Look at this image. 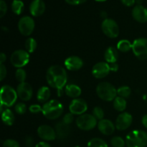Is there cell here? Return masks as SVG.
I'll return each mask as SVG.
<instances>
[{
    "label": "cell",
    "instance_id": "4",
    "mask_svg": "<svg viewBox=\"0 0 147 147\" xmlns=\"http://www.w3.org/2000/svg\"><path fill=\"white\" fill-rule=\"evenodd\" d=\"M98 96L105 101H112L116 98L117 90L114 86L107 82H102L96 88Z\"/></svg>",
    "mask_w": 147,
    "mask_h": 147
},
{
    "label": "cell",
    "instance_id": "22",
    "mask_svg": "<svg viewBox=\"0 0 147 147\" xmlns=\"http://www.w3.org/2000/svg\"><path fill=\"white\" fill-rule=\"evenodd\" d=\"M66 95L73 98H78L81 95V89L79 86L75 84H68L66 86L65 90Z\"/></svg>",
    "mask_w": 147,
    "mask_h": 147
},
{
    "label": "cell",
    "instance_id": "29",
    "mask_svg": "<svg viewBox=\"0 0 147 147\" xmlns=\"http://www.w3.org/2000/svg\"><path fill=\"white\" fill-rule=\"evenodd\" d=\"M25 48L29 53H33L37 48V42L34 38L29 37L25 41Z\"/></svg>",
    "mask_w": 147,
    "mask_h": 147
},
{
    "label": "cell",
    "instance_id": "12",
    "mask_svg": "<svg viewBox=\"0 0 147 147\" xmlns=\"http://www.w3.org/2000/svg\"><path fill=\"white\" fill-rule=\"evenodd\" d=\"M110 71V66L109 63L100 62L94 65L92 69V74L96 78L101 79L106 77Z\"/></svg>",
    "mask_w": 147,
    "mask_h": 147
},
{
    "label": "cell",
    "instance_id": "16",
    "mask_svg": "<svg viewBox=\"0 0 147 147\" xmlns=\"http://www.w3.org/2000/svg\"><path fill=\"white\" fill-rule=\"evenodd\" d=\"M65 66L69 70L76 71L83 66V61L78 56H70L65 60Z\"/></svg>",
    "mask_w": 147,
    "mask_h": 147
},
{
    "label": "cell",
    "instance_id": "45",
    "mask_svg": "<svg viewBox=\"0 0 147 147\" xmlns=\"http://www.w3.org/2000/svg\"><path fill=\"white\" fill-rule=\"evenodd\" d=\"M6 59H7L6 55L4 53H1V55H0V64H3L4 61H6Z\"/></svg>",
    "mask_w": 147,
    "mask_h": 147
},
{
    "label": "cell",
    "instance_id": "18",
    "mask_svg": "<svg viewBox=\"0 0 147 147\" xmlns=\"http://www.w3.org/2000/svg\"><path fill=\"white\" fill-rule=\"evenodd\" d=\"M98 128L100 133L104 135H111L114 132L115 126L111 121L109 119H102L98 123Z\"/></svg>",
    "mask_w": 147,
    "mask_h": 147
},
{
    "label": "cell",
    "instance_id": "14",
    "mask_svg": "<svg viewBox=\"0 0 147 147\" xmlns=\"http://www.w3.org/2000/svg\"><path fill=\"white\" fill-rule=\"evenodd\" d=\"M39 137L45 141H53L57 138L55 130L47 125H42L37 129Z\"/></svg>",
    "mask_w": 147,
    "mask_h": 147
},
{
    "label": "cell",
    "instance_id": "48",
    "mask_svg": "<svg viewBox=\"0 0 147 147\" xmlns=\"http://www.w3.org/2000/svg\"><path fill=\"white\" fill-rule=\"evenodd\" d=\"M57 95H58L59 96H61L62 95H63V89H61V90H57Z\"/></svg>",
    "mask_w": 147,
    "mask_h": 147
},
{
    "label": "cell",
    "instance_id": "25",
    "mask_svg": "<svg viewBox=\"0 0 147 147\" xmlns=\"http://www.w3.org/2000/svg\"><path fill=\"white\" fill-rule=\"evenodd\" d=\"M127 103L125 98L121 97H116L113 100V107L118 111H123L126 109Z\"/></svg>",
    "mask_w": 147,
    "mask_h": 147
},
{
    "label": "cell",
    "instance_id": "11",
    "mask_svg": "<svg viewBox=\"0 0 147 147\" xmlns=\"http://www.w3.org/2000/svg\"><path fill=\"white\" fill-rule=\"evenodd\" d=\"M87 109V103L83 99L81 98H75L74 100H72L70 106H69L70 113H73V115L80 116V115L84 114Z\"/></svg>",
    "mask_w": 147,
    "mask_h": 147
},
{
    "label": "cell",
    "instance_id": "7",
    "mask_svg": "<svg viewBox=\"0 0 147 147\" xmlns=\"http://www.w3.org/2000/svg\"><path fill=\"white\" fill-rule=\"evenodd\" d=\"M76 125L83 131H90L97 126V119L91 114H83L76 120Z\"/></svg>",
    "mask_w": 147,
    "mask_h": 147
},
{
    "label": "cell",
    "instance_id": "36",
    "mask_svg": "<svg viewBox=\"0 0 147 147\" xmlns=\"http://www.w3.org/2000/svg\"><path fill=\"white\" fill-rule=\"evenodd\" d=\"M73 119H74V116H73V113H68L63 116V123H66V124L70 125V123L73 121Z\"/></svg>",
    "mask_w": 147,
    "mask_h": 147
},
{
    "label": "cell",
    "instance_id": "32",
    "mask_svg": "<svg viewBox=\"0 0 147 147\" xmlns=\"http://www.w3.org/2000/svg\"><path fill=\"white\" fill-rule=\"evenodd\" d=\"M111 144L113 147H124L126 142L120 136H115L111 139Z\"/></svg>",
    "mask_w": 147,
    "mask_h": 147
},
{
    "label": "cell",
    "instance_id": "6",
    "mask_svg": "<svg viewBox=\"0 0 147 147\" xmlns=\"http://www.w3.org/2000/svg\"><path fill=\"white\" fill-rule=\"evenodd\" d=\"M30 61V54L27 51L18 50L14 51L10 57L11 65L17 68H22Z\"/></svg>",
    "mask_w": 147,
    "mask_h": 147
},
{
    "label": "cell",
    "instance_id": "9",
    "mask_svg": "<svg viewBox=\"0 0 147 147\" xmlns=\"http://www.w3.org/2000/svg\"><path fill=\"white\" fill-rule=\"evenodd\" d=\"M101 29L103 32L110 38H116L119 36V25L112 19H105L101 24Z\"/></svg>",
    "mask_w": 147,
    "mask_h": 147
},
{
    "label": "cell",
    "instance_id": "33",
    "mask_svg": "<svg viewBox=\"0 0 147 147\" xmlns=\"http://www.w3.org/2000/svg\"><path fill=\"white\" fill-rule=\"evenodd\" d=\"M93 116L97 120H102L104 117V111L100 107H95L93 110Z\"/></svg>",
    "mask_w": 147,
    "mask_h": 147
},
{
    "label": "cell",
    "instance_id": "44",
    "mask_svg": "<svg viewBox=\"0 0 147 147\" xmlns=\"http://www.w3.org/2000/svg\"><path fill=\"white\" fill-rule=\"evenodd\" d=\"M25 143L27 146H28L29 147L31 146L33 144V139L32 137H30V136H28V137H27V139H26Z\"/></svg>",
    "mask_w": 147,
    "mask_h": 147
},
{
    "label": "cell",
    "instance_id": "35",
    "mask_svg": "<svg viewBox=\"0 0 147 147\" xmlns=\"http://www.w3.org/2000/svg\"><path fill=\"white\" fill-rule=\"evenodd\" d=\"M3 147H20V144L14 139H7L3 142Z\"/></svg>",
    "mask_w": 147,
    "mask_h": 147
},
{
    "label": "cell",
    "instance_id": "10",
    "mask_svg": "<svg viewBox=\"0 0 147 147\" xmlns=\"http://www.w3.org/2000/svg\"><path fill=\"white\" fill-rule=\"evenodd\" d=\"M18 29L20 33L24 36H29L33 32L34 29V22L32 17L24 16L18 22Z\"/></svg>",
    "mask_w": 147,
    "mask_h": 147
},
{
    "label": "cell",
    "instance_id": "21",
    "mask_svg": "<svg viewBox=\"0 0 147 147\" xmlns=\"http://www.w3.org/2000/svg\"><path fill=\"white\" fill-rule=\"evenodd\" d=\"M104 57L106 61L109 64L116 63L119 58L118 50L113 47H109L105 52Z\"/></svg>",
    "mask_w": 147,
    "mask_h": 147
},
{
    "label": "cell",
    "instance_id": "37",
    "mask_svg": "<svg viewBox=\"0 0 147 147\" xmlns=\"http://www.w3.org/2000/svg\"><path fill=\"white\" fill-rule=\"evenodd\" d=\"M7 10V6L4 0H0V17H3L5 15Z\"/></svg>",
    "mask_w": 147,
    "mask_h": 147
},
{
    "label": "cell",
    "instance_id": "38",
    "mask_svg": "<svg viewBox=\"0 0 147 147\" xmlns=\"http://www.w3.org/2000/svg\"><path fill=\"white\" fill-rule=\"evenodd\" d=\"M29 110H30V111L31 112V113H39V112L42 111V107H41V106H39V105L37 104H33L30 106Z\"/></svg>",
    "mask_w": 147,
    "mask_h": 147
},
{
    "label": "cell",
    "instance_id": "51",
    "mask_svg": "<svg viewBox=\"0 0 147 147\" xmlns=\"http://www.w3.org/2000/svg\"><path fill=\"white\" fill-rule=\"evenodd\" d=\"M76 147H80V146H76Z\"/></svg>",
    "mask_w": 147,
    "mask_h": 147
},
{
    "label": "cell",
    "instance_id": "24",
    "mask_svg": "<svg viewBox=\"0 0 147 147\" xmlns=\"http://www.w3.org/2000/svg\"><path fill=\"white\" fill-rule=\"evenodd\" d=\"M14 119H15V117H14V113L10 109H5L4 111L1 113V120L3 123L7 126H11L14 123Z\"/></svg>",
    "mask_w": 147,
    "mask_h": 147
},
{
    "label": "cell",
    "instance_id": "28",
    "mask_svg": "<svg viewBox=\"0 0 147 147\" xmlns=\"http://www.w3.org/2000/svg\"><path fill=\"white\" fill-rule=\"evenodd\" d=\"M88 147H108V144L103 139L93 138L88 142Z\"/></svg>",
    "mask_w": 147,
    "mask_h": 147
},
{
    "label": "cell",
    "instance_id": "47",
    "mask_svg": "<svg viewBox=\"0 0 147 147\" xmlns=\"http://www.w3.org/2000/svg\"><path fill=\"white\" fill-rule=\"evenodd\" d=\"M100 15H101V17H103V18H106V16H107V14H106V11H101V13H100ZM106 19H107V18H106Z\"/></svg>",
    "mask_w": 147,
    "mask_h": 147
},
{
    "label": "cell",
    "instance_id": "26",
    "mask_svg": "<svg viewBox=\"0 0 147 147\" xmlns=\"http://www.w3.org/2000/svg\"><path fill=\"white\" fill-rule=\"evenodd\" d=\"M132 49V44L127 40H122L117 44V50L122 53H126Z\"/></svg>",
    "mask_w": 147,
    "mask_h": 147
},
{
    "label": "cell",
    "instance_id": "46",
    "mask_svg": "<svg viewBox=\"0 0 147 147\" xmlns=\"http://www.w3.org/2000/svg\"><path fill=\"white\" fill-rule=\"evenodd\" d=\"M142 124L144 126V127L146 128V129H147V114L144 115V116H143V118H142Z\"/></svg>",
    "mask_w": 147,
    "mask_h": 147
},
{
    "label": "cell",
    "instance_id": "2",
    "mask_svg": "<svg viewBox=\"0 0 147 147\" xmlns=\"http://www.w3.org/2000/svg\"><path fill=\"white\" fill-rule=\"evenodd\" d=\"M42 112L47 119L55 120L62 115L63 112V106L57 100H49L43 105Z\"/></svg>",
    "mask_w": 147,
    "mask_h": 147
},
{
    "label": "cell",
    "instance_id": "39",
    "mask_svg": "<svg viewBox=\"0 0 147 147\" xmlns=\"http://www.w3.org/2000/svg\"><path fill=\"white\" fill-rule=\"evenodd\" d=\"M7 76V69L3 64L0 65V80H3Z\"/></svg>",
    "mask_w": 147,
    "mask_h": 147
},
{
    "label": "cell",
    "instance_id": "13",
    "mask_svg": "<svg viewBox=\"0 0 147 147\" xmlns=\"http://www.w3.org/2000/svg\"><path fill=\"white\" fill-rule=\"evenodd\" d=\"M17 93L18 95V97L21 100H24V101H27V100H30L32 97V88L29 83H25V82L21 83L17 86Z\"/></svg>",
    "mask_w": 147,
    "mask_h": 147
},
{
    "label": "cell",
    "instance_id": "31",
    "mask_svg": "<svg viewBox=\"0 0 147 147\" xmlns=\"http://www.w3.org/2000/svg\"><path fill=\"white\" fill-rule=\"evenodd\" d=\"M15 77L17 80H18L20 83H24L27 77L25 70H23L22 68H18L15 72Z\"/></svg>",
    "mask_w": 147,
    "mask_h": 147
},
{
    "label": "cell",
    "instance_id": "34",
    "mask_svg": "<svg viewBox=\"0 0 147 147\" xmlns=\"http://www.w3.org/2000/svg\"><path fill=\"white\" fill-rule=\"evenodd\" d=\"M14 110H15L16 113H18L20 115L24 114V113L27 111V106L24 103H18L15 106V108H14Z\"/></svg>",
    "mask_w": 147,
    "mask_h": 147
},
{
    "label": "cell",
    "instance_id": "15",
    "mask_svg": "<svg viewBox=\"0 0 147 147\" xmlns=\"http://www.w3.org/2000/svg\"><path fill=\"white\" fill-rule=\"evenodd\" d=\"M133 118L129 113H122L117 117L116 121V127L119 130H126L130 127L132 123Z\"/></svg>",
    "mask_w": 147,
    "mask_h": 147
},
{
    "label": "cell",
    "instance_id": "23",
    "mask_svg": "<svg viewBox=\"0 0 147 147\" xmlns=\"http://www.w3.org/2000/svg\"><path fill=\"white\" fill-rule=\"evenodd\" d=\"M50 95H51V93H50V88L48 87H46V86H42L37 91V100L41 103L47 102V100L50 98Z\"/></svg>",
    "mask_w": 147,
    "mask_h": 147
},
{
    "label": "cell",
    "instance_id": "41",
    "mask_svg": "<svg viewBox=\"0 0 147 147\" xmlns=\"http://www.w3.org/2000/svg\"><path fill=\"white\" fill-rule=\"evenodd\" d=\"M121 1L124 5L127 6V7H131L136 2V0H121Z\"/></svg>",
    "mask_w": 147,
    "mask_h": 147
},
{
    "label": "cell",
    "instance_id": "3",
    "mask_svg": "<svg viewBox=\"0 0 147 147\" xmlns=\"http://www.w3.org/2000/svg\"><path fill=\"white\" fill-rule=\"evenodd\" d=\"M127 147H146L147 134L141 130H134L128 134L126 138Z\"/></svg>",
    "mask_w": 147,
    "mask_h": 147
},
{
    "label": "cell",
    "instance_id": "19",
    "mask_svg": "<svg viewBox=\"0 0 147 147\" xmlns=\"http://www.w3.org/2000/svg\"><path fill=\"white\" fill-rule=\"evenodd\" d=\"M55 130L56 136L59 139H66L70 135L71 131L70 126L63 123V121L56 123Z\"/></svg>",
    "mask_w": 147,
    "mask_h": 147
},
{
    "label": "cell",
    "instance_id": "49",
    "mask_svg": "<svg viewBox=\"0 0 147 147\" xmlns=\"http://www.w3.org/2000/svg\"><path fill=\"white\" fill-rule=\"evenodd\" d=\"M142 1H143V0H136V3L138 4V5H141V4L142 3Z\"/></svg>",
    "mask_w": 147,
    "mask_h": 147
},
{
    "label": "cell",
    "instance_id": "8",
    "mask_svg": "<svg viewBox=\"0 0 147 147\" xmlns=\"http://www.w3.org/2000/svg\"><path fill=\"white\" fill-rule=\"evenodd\" d=\"M132 50L136 57L140 60L147 59V39L141 37L132 43Z\"/></svg>",
    "mask_w": 147,
    "mask_h": 147
},
{
    "label": "cell",
    "instance_id": "5",
    "mask_svg": "<svg viewBox=\"0 0 147 147\" xmlns=\"http://www.w3.org/2000/svg\"><path fill=\"white\" fill-rule=\"evenodd\" d=\"M17 90L8 85H4L1 89V104L5 107H10L16 103L17 99Z\"/></svg>",
    "mask_w": 147,
    "mask_h": 147
},
{
    "label": "cell",
    "instance_id": "27",
    "mask_svg": "<svg viewBox=\"0 0 147 147\" xmlns=\"http://www.w3.org/2000/svg\"><path fill=\"white\" fill-rule=\"evenodd\" d=\"M11 9L14 14L19 15L24 9V3L21 0H14L11 4Z\"/></svg>",
    "mask_w": 147,
    "mask_h": 147
},
{
    "label": "cell",
    "instance_id": "20",
    "mask_svg": "<svg viewBox=\"0 0 147 147\" xmlns=\"http://www.w3.org/2000/svg\"><path fill=\"white\" fill-rule=\"evenodd\" d=\"M45 4L42 0H33L30 6V13L34 17H39L45 12Z\"/></svg>",
    "mask_w": 147,
    "mask_h": 147
},
{
    "label": "cell",
    "instance_id": "42",
    "mask_svg": "<svg viewBox=\"0 0 147 147\" xmlns=\"http://www.w3.org/2000/svg\"><path fill=\"white\" fill-rule=\"evenodd\" d=\"M35 147H51L46 142H40L35 145Z\"/></svg>",
    "mask_w": 147,
    "mask_h": 147
},
{
    "label": "cell",
    "instance_id": "43",
    "mask_svg": "<svg viewBox=\"0 0 147 147\" xmlns=\"http://www.w3.org/2000/svg\"><path fill=\"white\" fill-rule=\"evenodd\" d=\"M109 66H110V70L112 71H117L118 69H119V65L116 63H111V64H109Z\"/></svg>",
    "mask_w": 147,
    "mask_h": 147
},
{
    "label": "cell",
    "instance_id": "52",
    "mask_svg": "<svg viewBox=\"0 0 147 147\" xmlns=\"http://www.w3.org/2000/svg\"></svg>",
    "mask_w": 147,
    "mask_h": 147
},
{
    "label": "cell",
    "instance_id": "1",
    "mask_svg": "<svg viewBox=\"0 0 147 147\" xmlns=\"http://www.w3.org/2000/svg\"><path fill=\"white\" fill-rule=\"evenodd\" d=\"M46 79L49 86L57 90H61L67 83V73L60 65H53L48 68Z\"/></svg>",
    "mask_w": 147,
    "mask_h": 147
},
{
    "label": "cell",
    "instance_id": "40",
    "mask_svg": "<svg viewBox=\"0 0 147 147\" xmlns=\"http://www.w3.org/2000/svg\"><path fill=\"white\" fill-rule=\"evenodd\" d=\"M86 0H65L67 3L71 5H77V4H82V3L85 2Z\"/></svg>",
    "mask_w": 147,
    "mask_h": 147
},
{
    "label": "cell",
    "instance_id": "30",
    "mask_svg": "<svg viewBox=\"0 0 147 147\" xmlns=\"http://www.w3.org/2000/svg\"><path fill=\"white\" fill-rule=\"evenodd\" d=\"M117 94L119 97L127 98L131 94V90L128 86H122L117 90Z\"/></svg>",
    "mask_w": 147,
    "mask_h": 147
},
{
    "label": "cell",
    "instance_id": "17",
    "mask_svg": "<svg viewBox=\"0 0 147 147\" xmlns=\"http://www.w3.org/2000/svg\"><path fill=\"white\" fill-rule=\"evenodd\" d=\"M132 16L138 22L145 23L147 22V9L142 5H136L132 10Z\"/></svg>",
    "mask_w": 147,
    "mask_h": 147
},
{
    "label": "cell",
    "instance_id": "50",
    "mask_svg": "<svg viewBox=\"0 0 147 147\" xmlns=\"http://www.w3.org/2000/svg\"><path fill=\"white\" fill-rule=\"evenodd\" d=\"M96 1H106V0H96Z\"/></svg>",
    "mask_w": 147,
    "mask_h": 147
}]
</instances>
